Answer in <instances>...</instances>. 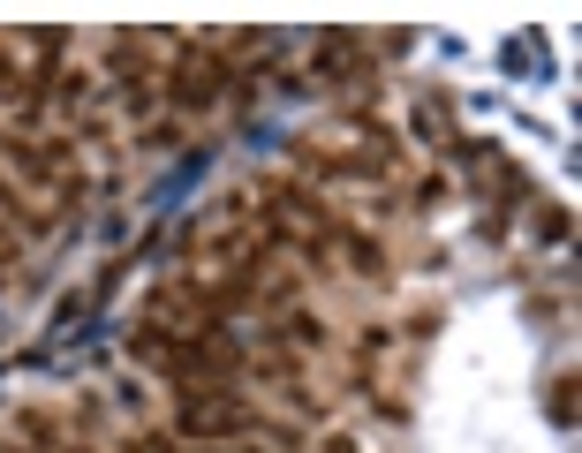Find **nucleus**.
I'll list each match as a JSON object with an SVG mask.
<instances>
[{"label":"nucleus","mask_w":582,"mask_h":453,"mask_svg":"<svg viewBox=\"0 0 582 453\" xmlns=\"http://www.w3.org/2000/svg\"><path fill=\"white\" fill-rule=\"evenodd\" d=\"M552 416L575 423V378H560V386H552Z\"/></svg>","instance_id":"1a4fd4ad"},{"label":"nucleus","mask_w":582,"mask_h":453,"mask_svg":"<svg viewBox=\"0 0 582 453\" xmlns=\"http://www.w3.org/2000/svg\"><path fill=\"white\" fill-rule=\"evenodd\" d=\"M348 265H356L363 280H386V250H378L371 235H348Z\"/></svg>","instance_id":"20e7f679"},{"label":"nucleus","mask_w":582,"mask_h":453,"mask_svg":"<svg viewBox=\"0 0 582 453\" xmlns=\"http://www.w3.org/2000/svg\"><path fill=\"white\" fill-rule=\"evenodd\" d=\"M265 340H280V348H318V340H326V325L310 318V310H288V318H280Z\"/></svg>","instance_id":"7ed1b4c3"},{"label":"nucleus","mask_w":582,"mask_h":453,"mask_svg":"<svg viewBox=\"0 0 582 453\" xmlns=\"http://www.w3.org/2000/svg\"><path fill=\"white\" fill-rule=\"evenodd\" d=\"M326 453H356V438H348V431H333V438H326Z\"/></svg>","instance_id":"9b49d317"},{"label":"nucleus","mask_w":582,"mask_h":453,"mask_svg":"<svg viewBox=\"0 0 582 453\" xmlns=\"http://www.w3.org/2000/svg\"><path fill=\"white\" fill-rule=\"evenodd\" d=\"M137 144H144V151H174V144H182V129H174V121H152Z\"/></svg>","instance_id":"6e6552de"},{"label":"nucleus","mask_w":582,"mask_h":453,"mask_svg":"<svg viewBox=\"0 0 582 453\" xmlns=\"http://www.w3.org/2000/svg\"><path fill=\"white\" fill-rule=\"evenodd\" d=\"M0 453H8V446H0Z\"/></svg>","instance_id":"ddd939ff"},{"label":"nucleus","mask_w":582,"mask_h":453,"mask_svg":"<svg viewBox=\"0 0 582 453\" xmlns=\"http://www.w3.org/2000/svg\"><path fill=\"white\" fill-rule=\"evenodd\" d=\"M227 84H235V68H227L220 53H212V38H205V46H189L182 61L167 68V106L174 114H205V106H220Z\"/></svg>","instance_id":"f257e3e1"},{"label":"nucleus","mask_w":582,"mask_h":453,"mask_svg":"<svg viewBox=\"0 0 582 453\" xmlns=\"http://www.w3.org/2000/svg\"><path fill=\"white\" fill-rule=\"evenodd\" d=\"M265 438H273V453H303V431H288V423H273Z\"/></svg>","instance_id":"9d476101"},{"label":"nucleus","mask_w":582,"mask_h":453,"mask_svg":"<svg viewBox=\"0 0 582 453\" xmlns=\"http://www.w3.org/2000/svg\"><path fill=\"white\" fill-rule=\"evenodd\" d=\"M0 287H8V257H0Z\"/></svg>","instance_id":"f8f14e48"},{"label":"nucleus","mask_w":582,"mask_h":453,"mask_svg":"<svg viewBox=\"0 0 582 453\" xmlns=\"http://www.w3.org/2000/svg\"><path fill=\"white\" fill-rule=\"evenodd\" d=\"M182 431H189V438L250 431V408L235 401V386H220V393H189V401H182Z\"/></svg>","instance_id":"f03ea898"},{"label":"nucleus","mask_w":582,"mask_h":453,"mask_svg":"<svg viewBox=\"0 0 582 453\" xmlns=\"http://www.w3.org/2000/svg\"><path fill=\"white\" fill-rule=\"evenodd\" d=\"M46 91H53L61 106H84V99H91V76H84V68H53V84H46Z\"/></svg>","instance_id":"39448f33"},{"label":"nucleus","mask_w":582,"mask_h":453,"mask_svg":"<svg viewBox=\"0 0 582 453\" xmlns=\"http://www.w3.org/2000/svg\"><path fill=\"white\" fill-rule=\"evenodd\" d=\"M16 431H23V438H31V446H38V453H46V446H53V416H46V408H23V416H16Z\"/></svg>","instance_id":"423d86ee"},{"label":"nucleus","mask_w":582,"mask_h":453,"mask_svg":"<svg viewBox=\"0 0 582 453\" xmlns=\"http://www.w3.org/2000/svg\"><path fill=\"white\" fill-rule=\"evenodd\" d=\"M537 235H545V242H567V235H575V219H567V204H545V212H537Z\"/></svg>","instance_id":"0eeeda50"}]
</instances>
